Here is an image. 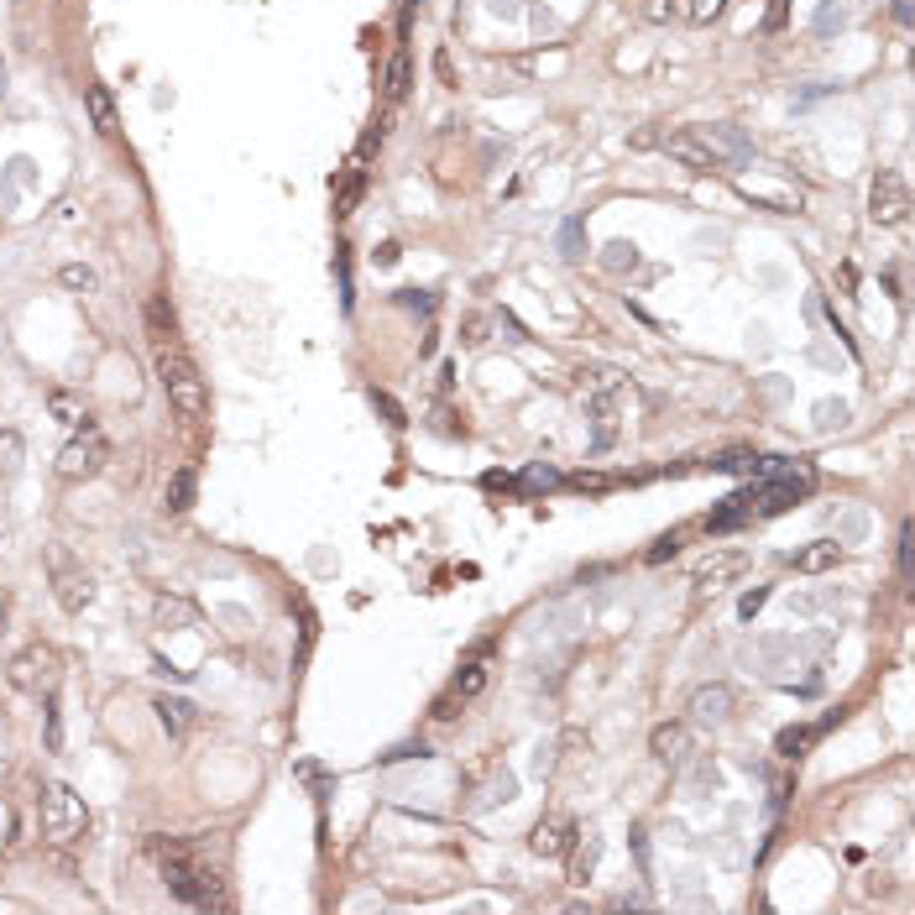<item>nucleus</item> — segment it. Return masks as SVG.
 I'll return each instance as SVG.
<instances>
[{
  "label": "nucleus",
  "mask_w": 915,
  "mask_h": 915,
  "mask_svg": "<svg viewBox=\"0 0 915 915\" xmlns=\"http://www.w3.org/2000/svg\"><path fill=\"white\" fill-rule=\"evenodd\" d=\"M591 419H597V450H607V445H612V434H617V424H612V419H617V408H612V398H607V393L591 398Z\"/></svg>",
  "instance_id": "aec40b11"
},
{
  "label": "nucleus",
  "mask_w": 915,
  "mask_h": 915,
  "mask_svg": "<svg viewBox=\"0 0 915 915\" xmlns=\"http://www.w3.org/2000/svg\"><path fill=\"white\" fill-rule=\"evenodd\" d=\"M194 617H199V612L183 602V597H163V602H157V623H163V628H168V623H173V628H189Z\"/></svg>",
  "instance_id": "5701e85b"
},
{
  "label": "nucleus",
  "mask_w": 915,
  "mask_h": 915,
  "mask_svg": "<svg viewBox=\"0 0 915 915\" xmlns=\"http://www.w3.org/2000/svg\"><path fill=\"white\" fill-rule=\"evenodd\" d=\"M570 487H581V492H607V487H612V476H597V471H581V476H570Z\"/></svg>",
  "instance_id": "2f4dec72"
},
{
  "label": "nucleus",
  "mask_w": 915,
  "mask_h": 915,
  "mask_svg": "<svg viewBox=\"0 0 915 915\" xmlns=\"http://www.w3.org/2000/svg\"><path fill=\"white\" fill-rule=\"evenodd\" d=\"M602 267H607V272H633V267H638V246H633V241H612L607 257H602Z\"/></svg>",
  "instance_id": "a878e982"
},
{
  "label": "nucleus",
  "mask_w": 915,
  "mask_h": 915,
  "mask_svg": "<svg viewBox=\"0 0 915 915\" xmlns=\"http://www.w3.org/2000/svg\"><path fill=\"white\" fill-rule=\"evenodd\" d=\"M868 215H874L879 225H905L910 215V189L900 173H879L874 189H868Z\"/></svg>",
  "instance_id": "0eeeda50"
},
{
  "label": "nucleus",
  "mask_w": 915,
  "mask_h": 915,
  "mask_svg": "<svg viewBox=\"0 0 915 915\" xmlns=\"http://www.w3.org/2000/svg\"><path fill=\"white\" fill-rule=\"evenodd\" d=\"M785 21V0H774V11H769V27H780Z\"/></svg>",
  "instance_id": "58836bf2"
},
{
  "label": "nucleus",
  "mask_w": 915,
  "mask_h": 915,
  "mask_svg": "<svg viewBox=\"0 0 915 915\" xmlns=\"http://www.w3.org/2000/svg\"><path fill=\"white\" fill-rule=\"evenodd\" d=\"M6 680L16 685V691H27V696H42V701H48V696L58 691V654H53L48 644H27L21 654H11Z\"/></svg>",
  "instance_id": "20e7f679"
},
{
  "label": "nucleus",
  "mask_w": 915,
  "mask_h": 915,
  "mask_svg": "<svg viewBox=\"0 0 915 915\" xmlns=\"http://www.w3.org/2000/svg\"><path fill=\"white\" fill-rule=\"evenodd\" d=\"M649 753L659 764H680L685 753H691V727H685V722H659L649 732Z\"/></svg>",
  "instance_id": "f8f14e48"
},
{
  "label": "nucleus",
  "mask_w": 915,
  "mask_h": 915,
  "mask_svg": "<svg viewBox=\"0 0 915 915\" xmlns=\"http://www.w3.org/2000/svg\"><path fill=\"white\" fill-rule=\"evenodd\" d=\"M0 89H6V63H0Z\"/></svg>",
  "instance_id": "ea45409f"
},
{
  "label": "nucleus",
  "mask_w": 915,
  "mask_h": 915,
  "mask_svg": "<svg viewBox=\"0 0 915 915\" xmlns=\"http://www.w3.org/2000/svg\"><path fill=\"white\" fill-rule=\"evenodd\" d=\"M58 283H63V288H74V293H89V288H95V267H84V262H68V267L58 272Z\"/></svg>",
  "instance_id": "bb28decb"
},
{
  "label": "nucleus",
  "mask_w": 915,
  "mask_h": 915,
  "mask_svg": "<svg viewBox=\"0 0 915 915\" xmlns=\"http://www.w3.org/2000/svg\"><path fill=\"white\" fill-rule=\"evenodd\" d=\"M900 576H910V523L900 529Z\"/></svg>",
  "instance_id": "e433bc0d"
},
{
  "label": "nucleus",
  "mask_w": 915,
  "mask_h": 915,
  "mask_svg": "<svg viewBox=\"0 0 915 915\" xmlns=\"http://www.w3.org/2000/svg\"><path fill=\"white\" fill-rule=\"evenodd\" d=\"M147 853L157 858L168 889H173L183 905H194V910H231V895H225L220 868L204 863L199 848H189V842H173V837H152Z\"/></svg>",
  "instance_id": "f257e3e1"
},
{
  "label": "nucleus",
  "mask_w": 915,
  "mask_h": 915,
  "mask_svg": "<svg viewBox=\"0 0 915 915\" xmlns=\"http://www.w3.org/2000/svg\"><path fill=\"white\" fill-rule=\"evenodd\" d=\"M738 189L748 194V199H769L780 215H790V210H800V194H790V189H780V183H764V178H743Z\"/></svg>",
  "instance_id": "a211bd4d"
},
{
  "label": "nucleus",
  "mask_w": 915,
  "mask_h": 915,
  "mask_svg": "<svg viewBox=\"0 0 915 915\" xmlns=\"http://www.w3.org/2000/svg\"><path fill=\"white\" fill-rule=\"evenodd\" d=\"M450 691H455V696H461V701H471V696H482V691H487V665H482V659H476V665H466L461 675H455V685H450Z\"/></svg>",
  "instance_id": "4be33fe9"
},
{
  "label": "nucleus",
  "mask_w": 915,
  "mask_h": 915,
  "mask_svg": "<svg viewBox=\"0 0 915 915\" xmlns=\"http://www.w3.org/2000/svg\"><path fill=\"white\" fill-rule=\"evenodd\" d=\"M837 717H842V712H837ZM837 717H827V722H800V727H785L780 738H774V753H780V759H800V753H806V748H811V743H816V738H821V732H827Z\"/></svg>",
  "instance_id": "4468645a"
},
{
  "label": "nucleus",
  "mask_w": 915,
  "mask_h": 915,
  "mask_svg": "<svg viewBox=\"0 0 915 915\" xmlns=\"http://www.w3.org/2000/svg\"><path fill=\"white\" fill-rule=\"evenodd\" d=\"M21 455H27V445H21V434H16V429H0V471H6V476H16V471H21Z\"/></svg>",
  "instance_id": "b1692460"
},
{
  "label": "nucleus",
  "mask_w": 915,
  "mask_h": 915,
  "mask_svg": "<svg viewBox=\"0 0 915 915\" xmlns=\"http://www.w3.org/2000/svg\"><path fill=\"white\" fill-rule=\"evenodd\" d=\"M37 821H42V837L53 842V848H74V842L89 832V806L84 795H74L68 785H42L37 795Z\"/></svg>",
  "instance_id": "f03ea898"
},
{
  "label": "nucleus",
  "mask_w": 915,
  "mask_h": 915,
  "mask_svg": "<svg viewBox=\"0 0 915 915\" xmlns=\"http://www.w3.org/2000/svg\"><path fill=\"white\" fill-rule=\"evenodd\" d=\"M53 597H58L63 612H84L89 602H95V581H89L79 565H68L63 555H53Z\"/></svg>",
  "instance_id": "1a4fd4ad"
},
{
  "label": "nucleus",
  "mask_w": 915,
  "mask_h": 915,
  "mask_svg": "<svg viewBox=\"0 0 915 915\" xmlns=\"http://www.w3.org/2000/svg\"><path fill=\"white\" fill-rule=\"evenodd\" d=\"M701 136H706V147H712L727 168L748 157V142H743V131H738V126H701Z\"/></svg>",
  "instance_id": "dca6fc26"
},
{
  "label": "nucleus",
  "mask_w": 915,
  "mask_h": 915,
  "mask_svg": "<svg viewBox=\"0 0 915 915\" xmlns=\"http://www.w3.org/2000/svg\"><path fill=\"white\" fill-rule=\"evenodd\" d=\"M105 455H110L105 434L100 429H84V434H74V440L58 450V476H63V482H89V476L105 466Z\"/></svg>",
  "instance_id": "423d86ee"
},
{
  "label": "nucleus",
  "mask_w": 915,
  "mask_h": 915,
  "mask_svg": "<svg viewBox=\"0 0 915 915\" xmlns=\"http://www.w3.org/2000/svg\"><path fill=\"white\" fill-rule=\"evenodd\" d=\"M372 403H377L382 414H387V424H408V419H403V408H398L393 398H387V393H372Z\"/></svg>",
  "instance_id": "72a5a7b5"
},
{
  "label": "nucleus",
  "mask_w": 915,
  "mask_h": 915,
  "mask_svg": "<svg viewBox=\"0 0 915 915\" xmlns=\"http://www.w3.org/2000/svg\"><path fill=\"white\" fill-rule=\"evenodd\" d=\"M194 508V471H173L168 476V513H189Z\"/></svg>",
  "instance_id": "6ab92c4d"
},
{
  "label": "nucleus",
  "mask_w": 915,
  "mask_h": 915,
  "mask_svg": "<svg viewBox=\"0 0 915 915\" xmlns=\"http://www.w3.org/2000/svg\"><path fill=\"white\" fill-rule=\"evenodd\" d=\"M570 837H576V821L570 816H544L534 827V837H529V848L539 858H560V853H570Z\"/></svg>",
  "instance_id": "9b49d317"
},
{
  "label": "nucleus",
  "mask_w": 915,
  "mask_h": 915,
  "mask_svg": "<svg viewBox=\"0 0 915 915\" xmlns=\"http://www.w3.org/2000/svg\"><path fill=\"white\" fill-rule=\"evenodd\" d=\"M644 16H649V21H665V16H670V6H665V0H649Z\"/></svg>",
  "instance_id": "4c0bfd02"
},
{
  "label": "nucleus",
  "mask_w": 915,
  "mask_h": 915,
  "mask_svg": "<svg viewBox=\"0 0 915 915\" xmlns=\"http://www.w3.org/2000/svg\"><path fill=\"white\" fill-rule=\"evenodd\" d=\"M732 706H738V691H732L727 680H712V685H696L685 712H691V722H701V727H722L732 717Z\"/></svg>",
  "instance_id": "6e6552de"
},
{
  "label": "nucleus",
  "mask_w": 915,
  "mask_h": 915,
  "mask_svg": "<svg viewBox=\"0 0 915 915\" xmlns=\"http://www.w3.org/2000/svg\"><path fill=\"white\" fill-rule=\"evenodd\" d=\"M382 89H387V100H403V95H408V58H403V53L387 63V84H382Z\"/></svg>",
  "instance_id": "cd10ccee"
},
{
  "label": "nucleus",
  "mask_w": 915,
  "mask_h": 915,
  "mask_svg": "<svg viewBox=\"0 0 915 915\" xmlns=\"http://www.w3.org/2000/svg\"><path fill=\"white\" fill-rule=\"evenodd\" d=\"M675 549H680V534H665L654 549H649V565H665V560H675Z\"/></svg>",
  "instance_id": "7c9ffc66"
},
{
  "label": "nucleus",
  "mask_w": 915,
  "mask_h": 915,
  "mask_svg": "<svg viewBox=\"0 0 915 915\" xmlns=\"http://www.w3.org/2000/svg\"><path fill=\"white\" fill-rule=\"evenodd\" d=\"M764 602H769V591H764V586H759V591H748V597L738 602V617H743V623H753V617L764 612Z\"/></svg>",
  "instance_id": "c756f323"
},
{
  "label": "nucleus",
  "mask_w": 915,
  "mask_h": 915,
  "mask_svg": "<svg viewBox=\"0 0 915 915\" xmlns=\"http://www.w3.org/2000/svg\"><path fill=\"white\" fill-rule=\"evenodd\" d=\"M748 565H753L748 549H706V555L691 565V586L701 591V597H717V591H727Z\"/></svg>",
  "instance_id": "39448f33"
},
{
  "label": "nucleus",
  "mask_w": 915,
  "mask_h": 915,
  "mask_svg": "<svg viewBox=\"0 0 915 915\" xmlns=\"http://www.w3.org/2000/svg\"><path fill=\"white\" fill-rule=\"evenodd\" d=\"M576 853H570V884H591V874H597L602 863V832H576Z\"/></svg>",
  "instance_id": "2eb2a0df"
},
{
  "label": "nucleus",
  "mask_w": 915,
  "mask_h": 915,
  "mask_svg": "<svg viewBox=\"0 0 915 915\" xmlns=\"http://www.w3.org/2000/svg\"><path fill=\"white\" fill-rule=\"evenodd\" d=\"M0 617H6V597H0Z\"/></svg>",
  "instance_id": "a19ab883"
},
{
  "label": "nucleus",
  "mask_w": 915,
  "mask_h": 915,
  "mask_svg": "<svg viewBox=\"0 0 915 915\" xmlns=\"http://www.w3.org/2000/svg\"><path fill=\"white\" fill-rule=\"evenodd\" d=\"M837 565H842V544L837 539H816V544H806L795 555L800 576H827V570H837Z\"/></svg>",
  "instance_id": "ddd939ff"
},
{
  "label": "nucleus",
  "mask_w": 915,
  "mask_h": 915,
  "mask_svg": "<svg viewBox=\"0 0 915 915\" xmlns=\"http://www.w3.org/2000/svg\"><path fill=\"white\" fill-rule=\"evenodd\" d=\"M665 152L675 157V163H685V168H696V173H722L727 163L706 147V136L701 131H675V136H665Z\"/></svg>",
  "instance_id": "9d476101"
},
{
  "label": "nucleus",
  "mask_w": 915,
  "mask_h": 915,
  "mask_svg": "<svg viewBox=\"0 0 915 915\" xmlns=\"http://www.w3.org/2000/svg\"><path fill=\"white\" fill-rule=\"evenodd\" d=\"M157 717H163V727L178 738V732L194 722V706H189V701H168V696H157Z\"/></svg>",
  "instance_id": "412c9836"
},
{
  "label": "nucleus",
  "mask_w": 915,
  "mask_h": 915,
  "mask_svg": "<svg viewBox=\"0 0 915 915\" xmlns=\"http://www.w3.org/2000/svg\"><path fill=\"white\" fill-rule=\"evenodd\" d=\"M722 11H727V0H691V21H701V27H706V21H717Z\"/></svg>",
  "instance_id": "c85d7f7f"
},
{
  "label": "nucleus",
  "mask_w": 915,
  "mask_h": 915,
  "mask_svg": "<svg viewBox=\"0 0 915 915\" xmlns=\"http://www.w3.org/2000/svg\"><path fill=\"white\" fill-rule=\"evenodd\" d=\"M523 482H529V487H555L560 476H555V471H544V466H534L529 476H523Z\"/></svg>",
  "instance_id": "c9c22d12"
},
{
  "label": "nucleus",
  "mask_w": 915,
  "mask_h": 915,
  "mask_svg": "<svg viewBox=\"0 0 915 915\" xmlns=\"http://www.w3.org/2000/svg\"><path fill=\"white\" fill-rule=\"evenodd\" d=\"M84 105H89V116H95V131H100V136H116V131H121L116 100H110L105 84H89V89H84Z\"/></svg>",
  "instance_id": "f3484780"
},
{
  "label": "nucleus",
  "mask_w": 915,
  "mask_h": 915,
  "mask_svg": "<svg viewBox=\"0 0 915 915\" xmlns=\"http://www.w3.org/2000/svg\"><path fill=\"white\" fill-rule=\"evenodd\" d=\"M157 377H163V387H168V398H173V408L183 419H199L204 408H210V393H204V377L194 372V361L183 356L173 340L168 346H157Z\"/></svg>",
  "instance_id": "7ed1b4c3"
},
{
  "label": "nucleus",
  "mask_w": 915,
  "mask_h": 915,
  "mask_svg": "<svg viewBox=\"0 0 915 915\" xmlns=\"http://www.w3.org/2000/svg\"><path fill=\"white\" fill-rule=\"evenodd\" d=\"M147 325H152V340H157V346H168V340H173V309H168L163 299H152V304H147Z\"/></svg>",
  "instance_id": "393cba45"
},
{
  "label": "nucleus",
  "mask_w": 915,
  "mask_h": 915,
  "mask_svg": "<svg viewBox=\"0 0 915 915\" xmlns=\"http://www.w3.org/2000/svg\"><path fill=\"white\" fill-rule=\"evenodd\" d=\"M434 79H440V84H455V68H450V53H434Z\"/></svg>",
  "instance_id": "f704fd0d"
},
{
  "label": "nucleus",
  "mask_w": 915,
  "mask_h": 915,
  "mask_svg": "<svg viewBox=\"0 0 915 915\" xmlns=\"http://www.w3.org/2000/svg\"><path fill=\"white\" fill-rule=\"evenodd\" d=\"M398 759H429V748H424V743H403V748H393V753H382V764H398Z\"/></svg>",
  "instance_id": "473e14b6"
}]
</instances>
